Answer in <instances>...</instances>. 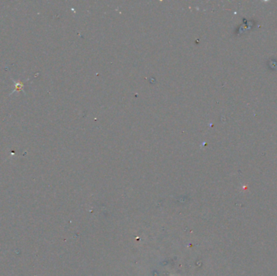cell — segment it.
<instances>
[{"label": "cell", "mask_w": 277, "mask_h": 276, "mask_svg": "<svg viewBox=\"0 0 277 276\" xmlns=\"http://www.w3.org/2000/svg\"><path fill=\"white\" fill-rule=\"evenodd\" d=\"M16 90H20L21 88L23 87V84H22V83H16Z\"/></svg>", "instance_id": "obj_1"}]
</instances>
